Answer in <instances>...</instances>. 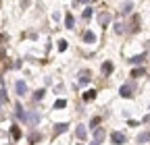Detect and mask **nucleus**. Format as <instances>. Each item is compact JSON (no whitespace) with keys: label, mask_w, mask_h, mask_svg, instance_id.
I'll use <instances>...</instances> for the list:
<instances>
[{"label":"nucleus","mask_w":150,"mask_h":145,"mask_svg":"<svg viewBox=\"0 0 150 145\" xmlns=\"http://www.w3.org/2000/svg\"><path fill=\"white\" fill-rule=\"evenodd\" d=\"M136 91H138V83H136L134 79H131V81H125V83L119 87V96L125 98V100H131Z\"/></svg>","instance_id":"f257e3e1"},{"label":"nucleus","mask_w":150,"mask_h":145,"mask_svg":"<svg viewBox=\"0 0 150 145\" xmlns=\"http://www.w3.org/2000/svg\"><path fill=\"white\" fill-rule=\"evenodd\" d=\"M40 120H42V114L38 112V110H27V124H25V126L35 129V126L40 124Z\"/></svg>","instance_id":"f03ea898"},{"label":"nucleus","mask_w":150,"mask_h":145,"mask_svg":"<svg viewBox=\"0 0 150 145\" xmlns=\"http://www.w3.org/2000/svg\"><path fill=\"white\" fill-rule=\"evenodd\" d=\"M15 118H17L19 122L27 124V110L23 108V104H21V102H17V104H15Z\"/></svg>","instance_id":"7ed1b4c3"},{"label":"nucleus","mask_w":150,"mask_h":145,"mask_svg":"<svg viewBox=\"0 0 150 145\" xmlns=\"http://www.w3.org/2000/svg\"><path fill=\"white\" fill-rule=\"evenodd\" d=\"M90 81H92V70L90 68H81L77 72V83L81 87H86V85H90Z\"/></svg>","instance_id":"20e7f679"},{"label":"nucleus","mask_w":150,"mask_h":145,"mask_svg":"<svg viewBox=\"0 0 150 145\" xmlns=\"http://www.w3.org/2000/svg\"><path fill=\"white\" fill-rule=\"evenodd\" d=\"M140 25H142V19H140L138 15L131 13V19L127 21V33H136V31L140 29Z\"/></svg>","instance_id":"39448f33"},{"label":"nucleus","mask_w":150,"mask_h":145,"mask_svg":"<svg viewBox=\"0 0 150 145\" xmlns=\"http://www.w3.org/2000/svg\"><path fill=\"white\" fill-rule=\"evenodd\" d=\"M127 143V135L123 131H112L110 133V145H123Z\"/></svg>","instance_id":"423d86ee"},{"label":"nucleus","mask_w":150,"mask_h":145,"mask_svg":"<svg viewBox=\"0 0 150 145\" xmlns=\"http://www.w3.org/2000/svg\"><path fill=\"white\" fill-rule=\"evenodd\" d=\"M15 93H17L19 98H25V96L29 93V89H27V83H25L23 79H17V81H15Z\"/></svg>","instance_id":"0eeeda50"},{"label":"nucleus","mask_w":150,"mask_h":145,"mask_svg":"<svg viewBox=\"0 0 150 145\" xmlns=\"http://www.w3.org/2000/svg\"><path fill=\"white\" fill-rule=\"evenodd\" d=\"M98 23H100V27L106 29V27L112 23V15H110L108 10H100V13H98Z\"/></svg>","instance_id":"6e6552de"},{"label":"nucleus","mask_w":150,"mask_h":145,"mask_svg":"<svg viewBox=\"0 0 150 145\" xmlns=\"http://www.w3.org/2000/svg\"><path fill=\"white\" fill-rule=\"evenodd\" d=\"M129 77L134 79V81L146 77V66H144V64H142V66H134V68H131V72H129Z\"/></svg>","instance_id":"1a4fd4ad"},{"label":"nucleus","mask_w":150,"mask_h":145,"mask_svg":"<svg viewBox=\"0 0 150 145\" xmlns=\"http://www.w3.org/2000/svg\"><path fill=\"white\" fill-rule=\"evenodd\" d=\"M100 72H102L104 77H110L112 72H115V64H112L110 60H104V62L100 64Z\"/></svg>","instance_id":"9d476101"},{"label":"nucleus","mask_w":150,"mask_h":145,"mask_svg":"<svg viewBox=\"0 0 150 145\" xmlns=\"http://www.w3.org/2000/svg\"><path fill=\"white\" fill-rule=\"evenodd\" d=\"M98 98V91L96 89H86V91L81 93V100H83V104H90V102H94Z\"/></svg>","instance_id":"9b49d317"},{"label":"nucleus","mask_w":150,"mask_h":145,"mask_svg":"<svg viewBox=\"0 0 150 145\" xmlns=\"http://www.w3.org/2000/svg\"><path fill=\"white\" fill-rule=\"evenodd\" d=\"M127 62H129L131 66H142V64L146 62V52H142V54H136V56H131Z\"/></svg>","instance_id":"f8f14e48"},{"label":"nucleus","mask_w":150,"mask_h":145,"mask_svg":"<svg viewBox=\"0 0 150 145\" xmlns=\"http://www.w3.org/2000/svg\"><path fill=\"white\" fill-rule=\"evenodd\" d=\"M134 13V0H125L121 4V17H129Z\"/></svg>","instance_id":"ddd939ff"},{"label":"nucleus","mask_w":150,"mask_h":145,"mask_svg":"<svg viewBox=\"0 0 150 145\" xmlns=\"http://www.w3.org/2000/svg\"><path fill=\"white\" fill-rule=\"evenodd\" d=\"M112 29H115L117 35H125L127 33V21H115L112 23Z\"/></svg>","instance_id":"4468645a"},{"label":"nucleus","mask_w":150,"mask_h":145,"mask_svg":"<svg viewBox=\"0 0 150 145\" xmlns=\"http://www.w3.org/2000/svg\"><path fill=\"white\" fill-rule=\"evenodd\" d=\"M52 131H54V135H63V133H67V131H69V122H56V124L52 126Z\"/></svg>","instance_id":"2eb2a0df"},{"label":"nucleus","mask_w":150,"mask_h":145,"mask_svg":"<svg viewBox=\"0 0 150 145\" xmlns=\"http://www.w3.org/2000/svg\"><path fill=\"white\" fill-rule=\"evenodd\" d=\"M75 137L83 141V139L88 137V126H86V124H77V126H75Z\"/></svg>","instance_id":"dca6fc26"},{"label":"nucleus","mask_w":150,"mask_h":145,"mask_svg":"<svg viewBox=\"0 0 150 145\" xmlns=\"http://www.w3.org/2000/svg\"><path fill=\"white\" fill-rule=\"evenodd\" d=\"M104 137H106V129H104V126H96V129H94V141L102 143Z\"/></svg>","instance_id":"f3484780"},{"label":"nucleus","mask_w":150,"mask_h":145,"mask_svg":"<svg viewBox=\"0 0 150 145\" xmlns=\"http://www.w3.org/2000/svg\"><path fill=\"white\" fill-rule=\"evenodd\" d=\"M65 29H69V31L75 29V17H73V13H67L65 15Z\"/></svg>","instance_id":"a211bd4d"},{"label":"nucleus","mask_w":150,"mask_h":145,"mask_svg":"<svg viewBox=\"0 0 150 145\" xmlns=\"http://www.w3.org/2000/svg\"><path fill=\"white\" fill-rule=\"evenodd\" d=\"M27 141H29V145H35L38 141H42V133H40V131H35V129H31V133H29Z\"/></svg>","instance_id":"6ab92c4d"},{"label":"nucleus","mask_w":150,"mask_h":145,"mask_svg":"<svg viewBox=\"0 0 150 145\" xmlns=\"http://www.w3.org/2000/svg\"><path fill=\"white\" fill-rule=\"evenodd\" d=\"M148 141H150V131H140L138 137H136V143L142 145V143H148Z\"/></svg>","instance_id":"aec40b11"},{"label":"nucleus","mask_w":150,"mask_h":145,"mask_svg":"<svg viewBox=\"0 0 150 145\" xmlns=\"http://www.w3.org/2000/svg\"><path fill=\"white\" fill-rule=\"evenodd\" d=\"M96 40H98V38H96V33H94V31H90V29L83 31V42H86V44H96Z\"/></svg>","instance_id":"412c9836"},{"label":"nucleus","mask_w":150,"mask_h":145,"mask_svg":"<svg viewBox=\"0 0 150 145\" xmlns=\"http://www.w3.org/2000/svg\"><path fill=\"white\" fill-rule=\"evenodd\" d=\"M6 104H8V91H6V87L2 85V87H0V108L6 106Z\"/></svg>","instance_id":"4be33fe9"},{"label":"nucleus","mask_w":150,"mask_h":145,"mask_svg":"<svg viewBox=\"0 0 150 145\" xmlns=\"http://www.w3.org/2000/svg\"><path fill=\"white\" fill-rule=\"evenodd\" d=\"M92 17H94V8H92V6H86V8H83V13H81V21H83V23H88Z\"/></svg>","instance_id":"5701e85b"},{"label":"nucleus","mask_w":150,"mask_h":145,"mask_svg":"<svg viewBox=\"0 0 150 145\" xmlns=\"http://www.w3.org/2000/svg\"><path fill=\"white\" fill-rule=\"evenodd\" d=\"M46 98V89L44 87H40V89H35L33 91V102H42Z\"/></svg>","instance_id":"b1692460"},{"label":"nucleus","mask_w":150,"mask_h":145,"mask_svg":"<svg viewBox=\"0 0 150 145\" xmlns=\"http://www.w3.org/2000/svg\"><path fill=\"white\" fill-rule=\"evenodd\" d=\"M100 122H102V116H92L90 118V131H94V129H96V126H100Z\"/></svg>","instance_id":"393cba45"},{"label":"nucleus","mask_w":150,"mask_h":145,"mask_svg":"<svg viewBox=\"0 0 150 145\" xmlns=\"http://www.w3.org/2000/svg\"><path fill=\"white\" fill-rule=\"evenodd\" d=\"M21 135H23V133H21V129H19L17 124H13V126H11V137H13L15 141H19V139H21Z\"/></svg>","instance_id":"a878e982"},{"label":"nucleus","mask_w":150,"mask_h":145,"mask_svg":"<svg viewBox=\"0 0 150 145\" xmlns=\"http://www.w3.org/2000/svg\"><path fill=\"white\" fill-rule=\"evenodd\" d=\"M63 108H67V100H56L54 102V110H63Z\"/></svg>","instance_id":"bb28decb"},{"label":"nucleus","mask_w":150,"mask_h":145,"mask_svg":"<svg viewBox=\"0 0 150 145\" xmlns=\"http://www.w3.org/2000/svg\"><path fill=\"white\" fill-rule=\"evenodd\" d=\"M69 48V42L67 40H59V52H65Z\"/></svg>","instance_id":"cd10ccee"},{"label":"nucleus","mask_w":150,"mask_h":145,"mask_svg":"<svg viewBox=\"0 0 150 145\" xmlns=\"http://www.w3.org/2000/svg\"><path fill=\"white\" fill-rule=\"evenodd\" d=\"M127 124H129V126H140V122L134 120V118H127Z\"/></svg>","instance_id":"c85d7f7f"},{"label":"nucleus","mask_w":150,"mask_h":145,"mask_svg":"<svg viewBox=\"0 0 150 145\" xmlns=\"http://www.w3.org/2000/svg\"><path fill=\"white\" fill-rule=\"evenodd\" d=\"M79 4H88V0H73V6H79Z\"/></svg>","instance_id":"c756f323"},{"label":"nucleus","mask_w":150,"mask_h":145,"mask_svg":"<svg viewBox=\"0 0 150 145\" xmlns=\"http://www.w3.org/2000/svg\"><path fill=\"white\" fill-rule=\"evenodd\" d=\"M31 4V0H21V8H27Z\"/></svg>","instance_id":"7c9ffc66"},{"label":"nucleus","mask_w":150,"mask_h":145,"mask_svg":"<svg viewBox=\"0 0 150 145\" xmlns=\"http://www.w3.org/2000/svg\"><path fill=\"white\" fill-rule=\"evenodd\" d=\"M52 19H54L56 23H59V19H61V13H59V10H56V13H52Z\"/></svg>","instance_id":"2f4dec72"},{"label":"nucleus","mask_w":150,"mask_h":145,"mask_svg":"<svg viewBox=\"0 0 150 145\" xmlns=\"http://www.w3.org/2000/svg\"><path fill=\"white\" fill-rule=\"evenodd\" d=\"M2 85H4V77H2V75H0V87H2Z\"/></svg>","instance_id":"473e14b6"},{"label":"nucleus","mask_w":150,"mask_h":145,"mask_svg":"<svg viewBox=\"0 0 150 145\" xmlns=\"http://www.w3.org/2000/svg\"><path fill=\"white\" fill-rule=\"evenodd\" d=\"M90 145H102V143H98V141H94V139H92V143H90Z\"/></svg>","instance_id":"72a5a7b5"},{"label":"nucleus","mask_w":150,"mask_h":145,"mask_svg":"<svg viewBox=\"0 0 150 145\" xmlns=\"http://www.w3.org/2000/svg\"><path fill=\"white\" fill-rule=\"evenodd\" d=\"M88 2H96V0H88Z\"/></svg>","instance_id":"f704fd0d"},{"label":"nucleus","mask_w":150,"mask_h":145,"mask_svg":"<svg viewBox=\"0 0 150 145\" xmlns=\"http://www.w3.org/2000/svg\"><path fill=\"white\" fill-rule=\"evenodd\" d=\"M77 145H83V143H77Z\"/></svg>","instance_id":"c9c22d12"}]
</instances>
